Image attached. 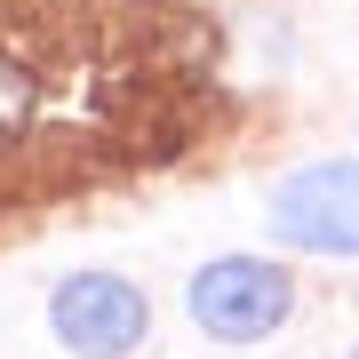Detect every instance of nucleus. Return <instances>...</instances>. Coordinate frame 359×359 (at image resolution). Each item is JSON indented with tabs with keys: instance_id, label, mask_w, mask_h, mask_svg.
<instances>
[{
	"instance_id": "obj_3",
	"label": "nucleus",
	"mask_w": 359,
	"mask_h": 359,
	"mask_svg": "<svg viewBox=\"0 0 359 359\" xmlns=\"http://www.w3.org/2000/svg\"><path fill=\"white\" fill-rule=\"evenodd\" d=\"M48 327L65 335L80 359H120V351L144 344L152 304H144L120 271H72V280L48 295Z\"/></svg>"
},
{
	"instance_id": "obj_2",
	"label": "nucleus",
	"mask_w": 359,
	"mask_h": 359,
	"mask_svg": "<svg viewBox=\"0 0 359 359\" xmlns=\"http://www.w3.org/2000/svg\"><path fill=\"white\" fill-rule=\"evenodd\" d=\"M287 304H295L287 271L264 264V256H216L192 280V320L216 344H256V335H271L287 320Z\"/></svg>"
},
{
	"instance_id": "obj_4",
	"label": "nucleus",
	"mask_w": 359,
	"mask_h": 359,
	"mask_svg": "<svg viewBox=\"0 0 359 359\" xmlns=\"http://www.w3.org/2000/svg\"><path fill=\"white\" fill-rule=\"evenodd\" d=\"M32 120V72L16 65V56H0V144Z\"/></svg>"
},
{
	"instance_id": "obj_1",
	"label": "nucleus",
	"mask_w": 359,
	"mask_h": 359,
	"mask_svg": "<svg viewBox=\"0 0 359 359\" xmlns=\"http://www.w3.org/2000/svg\"><path fill=\"white\" fill-rule=\"evenodd\" d=\"M271 231L311 256H359V160L295 168L271 192Z\"/></svg>"
}]
</instances>
